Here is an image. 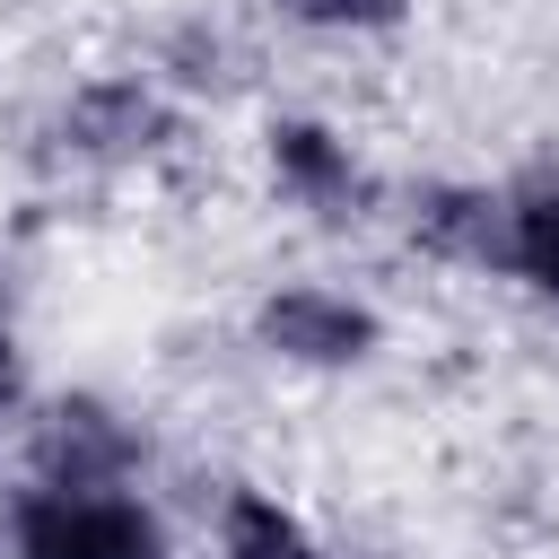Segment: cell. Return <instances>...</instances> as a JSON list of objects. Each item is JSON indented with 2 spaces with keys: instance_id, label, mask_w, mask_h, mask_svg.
Instances as JSON below:
<instances>
[{
  "instance_id": "obj_1",
  "label": "cell",
  "mask_w": 559,
  "mask_h": 559,
  "mask_svg": "<svg viewBox=\"0 0 559 559\" xmlns=\"http://www.w3.org/2000/svg\"><path fill=\"white\" fill-rule=\"evenodd\" d=\"M183 140V114L166 96L157 70H105L79 79L52 114H44V157L70 175H114V166H148Z\"/></svg>"
},
{
  "instance_id": "obj_2",
  "label": "cell",
  "mask_w": 559,
  "mask_h": 559,
  "mask_svg": "<svg viewBox=\"0 0 559 559\" xmlns=\"http://www.w3.org/2000/svg\"><path fill=\"white\" fill-rule=\"evenodd\" d=\"M9 559H166V524L140 489L26 480L9 507Z\"/></svg>"
},
{
  "instance_id": "obj_3",
  "label": "cell",
  "mask_w": 559,
  "mask_h": 559,
  "mask_svg": "<svg viewBox=\"0 0 559 559\" xmlns=\"http://www.w3.org/2000/svg\"><path fill=\"white\" fill-rule=\"evenodd\" d=\"M384 341L376 306L349 297V288H323V280H297V288H271L253 306V349L280 358V367H314V376H341V367H367Z\"/></svg>"
},
{
  "instance_id": "obj_4",
  "label": "cell",
  "mask_w": 559,
  "mask_h": 559,
  "mask_svg": "<svg viewBox=\"0 0 559 559\" xmlns=\"http://www.w3.org/2000/svg\"><path fill=\"white\" fill-rule=\"evenodd\" d=\"M26 463L52 489H131V472L148 463V437L105 393H70L26 428Z\"/></svg>"
},
{
  "instance_id": "obj_5",
  "label": "cell",
  "mask_w": 559,
  "mask_h": 559,
  "mask_svg": "<svg viewBox=\"0 0 559 559\" xmlns=\"http://www.w3.org/2000/svg\"><path fill=\"white\" fill-rule=\"evenodd\" d=\"M262 157H271V183H280L297 210L332 218V227L376 210V175H367V157H358L332 122H314V114H280V122L262 131Z\"/></svg>"
},
{
  "instance_id": "obj_6",
  "label": "cell",
  "mask_w": 559,
  "mask_h": 559,
  "mask_svg": "<svg viewBox=\"0 0 559 559\" xmlns=\"http://www.w3.org/2000/svg\"><path fill=\"white\" fill-rule=\"evenodd\" d=\"M411 236L437 262H498L507 253V201L472 192V183H428L411 201Z\"/></svg>"
},
{
  "instance_id": "obj_7",
  "label": "cell",
  "mask_w": 559,
  "mask_h": 559,
  "mask_svg": "<svg viewBox=\"0 0 559 559\" xmlns=\"http://www.w3.org/2000/svg\"><path fill=\"white\" fill-rule=\"evenodd\" d=\"M498 271H515L533 297L559 306V175H533L507 192V253Z\"/></svg>"
},
{
  "instance_id": "obj_8",
  "label": "cell",
  "mask_w": 559,
  "mask_h": 559,
  "mask_svg": "<svg viewBox=\"0 0 559 559\" xmlns=\"http://www.w3.org/2000/svg\"><path fill=\"white\" fill-rule=\"evenodd\" d=\"M218 559H323V542L271 489H227V507H218Z\"/></svg>"
},
{
  "instance_id": "obj_9",
  "label": "cell",
  "mask_w": 559,
  "mask_h": 559,
  "mask_svg": "<svg viewBox=\"0 0 559 559\" xmlns=\"http://www.w3.org/2000/svg\"><path fill=\"white\" fill-rule=\"evenodd\" d=\"M271 9L306 35H393L411 17V0H271Z\"/></svg>"
},
{
  "instance_id": "obj_10",
  "label": "cell",
  "mask_w": 559,
  "mask_h": 559,
  "mask_svg": "<svg viewBox=\"0 0 559 559\" xmlns=\"http://www.w3.org/2000/svg\"><path fill=\"white\" fill-rule=\"evenodd\" d=\"M218 61H227V35H210V26H183V35L166 44V79H175V87H218V79H227Z\"/></svg>"
},
{
  "instance_id": "obj_11",
  "label": "cell",
  "mask_w": 559,
  "mask_h": 559,
  "mask_svg": "<svg viewBox=\"0 0 559 559\" xmlns=\"http://www.w3.org/2000/svg\"><path fill=\"white\" fill-rule=\"evenodd\" d=\"M17 393H26V358H17V332L0 323V411H17Z\"/></svg>"
},
{
  "instance_id": "obj_12",
  "label": "cell",
  "mask_w": 559,
  "mask_h": 559,
  "mask_svg": "<svg viewBox=\"0 0 559 559\" xmlns=\"http://www.w3.org/2000/svg\"><path fill=\"white\" fill-rule=\"evenodd\" d=\"M0 323H9V271H0Z\"/></svg>"
}]
</instances>
